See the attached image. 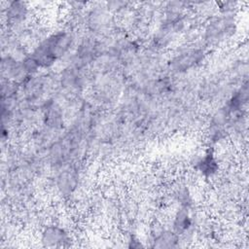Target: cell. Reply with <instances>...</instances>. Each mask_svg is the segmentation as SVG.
<instances>
[{
  "label": "cell",
  "instance_id": "obj_1",
  "mask_svg": "<svg viewBox=\"0 0 249 249\" xmlns=\"http://www.w3.org/2000/svg\"><path fill=\"white\" fill-rule=\"evenodd\" d=\"M72 38L66 32H57L48 37L30 54L38 67H49L70 48Z\"/></svg>",
  "mask_w": 249,
  "mask_h": 249
},
{
  "label": "cell",
  "instance_id": "obj_2",
  "mask_svg": "<svg viewBox=\"0 0 249 249\" xmlns=\"http://www.w3.org/2000/svg\"><path fill=\"white\" fill-rule=\"evenodd\" d=\"M203 56V53L198 50H189L186 51L176 57L171 61V67L174 71H185L188 70L189 68L195 66L197 64Z\"/></svg>",
  "mask_w": 249,
  "mask_h": 249
},
{
  "label": "cell",
  "instance_id": "obj_3",
  "mask_svg": "<svg viewBox=\"0 0 249 249\" xmlns=\"http://www.w3.org/2000/svg\"><path fill=\"white\" fill-rule=\"evenodd\" d=\"M69 241L67 233L58 227H49L47 228L42 236V242L48 247H61L64 246L66 242Z\"/></svg>",
  "mask_w": 249,
  "mask_h": 249
},
{
  "label": "cell",
  "instance_id": "obj_4",
  "mask_svg": "<svg viewBox=\"0 0 249 249\" xmlns=\"http://www.w3.org/2000/svg\"><path fill=\"white\" fill-rule=\"evenodd\" d=\"M231 21L228 18L218 19L215 22L211 23L209 28L207 29V34L211 40H218V38H222L224 36L230 35V31L231 30Z\"/></svg>",
  "mask_w": 249,
  "mask_h": 249
},
{
  "label": "cell",
  "instance_id": "obj_5",
  "mask_svg": "<svg viewBox=\"0 0 249 249\" xmlns=\"http://www.w3.org/2000/svg\"><path fill=\"white\" fill-rule=\"evenodd\" d=\"M197 168L205 176H210L216 172L218 169V164L212 151H208L206 155L198 161Z\"/></svg>",
  "mask_w": 249,
  "mask_h": 249
},
{
  "label": "cell",
  "instance_id": "obj_6",
  "mask_svg": "<svg viewBox=\"0 0 249 249\" xmlns=\"http://www.w3.org/2000/svg\"><path fill=\"white\" fill-rule=\"evenodd\" d=\"M26 15V7L24 3L17 1L11 3L7 10V18L11 23H18L21 21Z\"/></svg>",
  "mask_w": 249,
  "mask_h": 249
},
{
  "label": "cell",
  "instance_id": "obj_7",
  "mask_svg": "<svg viewBox=\"0 0 249 249\" xmlns=\"http://www.w3.org/2000/svg\"><path fill=\"white\" fill-rule=\"evenodd\" d=\"M178 242V234L174 231H163L155 239V247L171 248Z\"/></svg>",
  "mask_w": 249,
  "mask_h": 249
},
{
  "label": "cell",
  "instance_id": "obj_8",
  "mask_svg": "<svg viewBox=\"0 0 249 249\" xmlns=\"http://www.w3.org/2000/svg\"><path fill=\"white\" fill-rule=\"evenodd\" d=\"M190 226H191V218L189 216L188 211L186 209L179 210L173 224L174 232H176L177 234L184 233L189 229Z\"/></svg>",
  "mask_w": 249,
  "mask_h": 249
},
{
  "label": "cell",
  "instance_id": "obj_9",
  "mask_svg": "<svg viewBox=\"0 0 249 249\" xmlns=\"http://www.w3.org/2000/svg\"><path fill=\"white\" fill-rule=\"evenodd\" d=\"M46 120L49 125L53 127H58L61 124V114L59 108L54 104H51L48 106L46 111Z\"/></svg>",
  "mask_w": 249,
  "mask_h": 249
},
{
  "label": "cell",
  "instance_id": "obj_10",
  "mask_svg": "<svg viewBox=\"0 0 249 249\" xmlns=\"http://www.w3.org/2000/svg\"><path fill=\"white\" fill-rule=\"evenodd\" d=\"M60 181V188L63 190H67L68 192L71 191V188L73 187L74 184V177L71 173H64L60 176L59 178Z\"/></svg>",
  "mask_w": 249,
  "mask_h": 249
}]
</instances>
